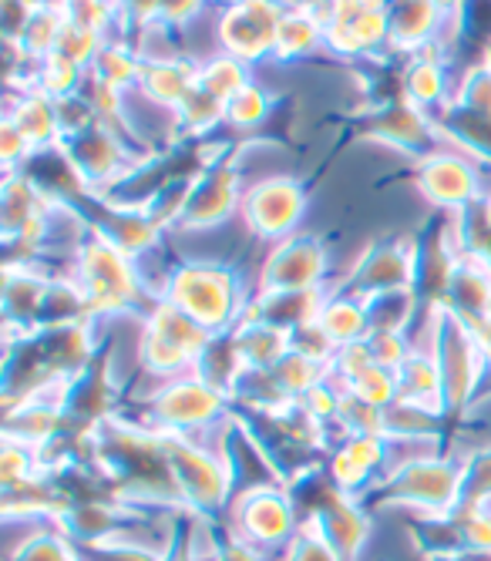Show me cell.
Here are the masks:
<instances>
[{"instance_id":"40","label":"cell","mask_w":491,"mask_h":561,"mask_svg":"<svg viewBox=\"0 0 491 561\" xmlns=\"http://www.w3.org/2000/svg\"><path fill=\"white\" fill-rule=\"evenodd\" d=\"M367 346H370V356L374 364L387 367V370H401V364L414 353V346L408 343L404 333H387V330H370L367 333Z\"/></svg>"},{"instance_id":"9","label":"cell","mask_w":491,"mask_h":561,"mask_svg":"<svg viewBox=\"0 0 491 561\" xmlns=\"http://www.w3.org/2000/svg\"><path fill=\"white\" fill-rule=\"evenodd\" d=\"M297 504L279 484L246 488L232 501V535L256 548H283L297 535Z\"/></svg>"},{"instance_id":"32","label":"cell","mask_w":491,"mask_h":561,"mask_svg":"<svg viewBox=\"0 0 491 561\" xmlns=\"http://www.w3.org/2000/svg\"><path fill=\"white\" fill-rule=\"evenodd\" d=\"M418 293L414 289H398V293H384L367 299V320L370 330H387V333H404L408 323L414 320L418 310Z\"/></svg>"},{"instance_id":"30","label":"cell","mask_w":491,"mask_h":561,"mask_svg":"<svg viewBox=\"0 0 491 561\" xmlns=\"http://www.w3.org/2000/svg\"><path fill=\"white\" fill-rule=\"evenodd\" d=\"M141 68H145V58L138 55L135 47H125V44H118V41H105L102 50L94 55V61H91L88 71H91L98 81H105V84L125 91V88H138Z\"/></svg>"},{"instance_id":"23","label":"cell","mask_w":491,"mask_h":561,"mask_svg":"<svg viewBox=\"0 0 491 561\" xmlns=\"http://www.w3.org/2000/svg\"><path fill=\"white\" fill-rule=\"evenodd\" d=\"M431 118H434L441 138L461 145L468 159L491 165V115L488 112H471V108H461L452 101V105L434 112Z\"/></svg>"},{"instance_id":"39","label":"cell","mask_w":491,"mask_h":561,"mask_svg":"<svg viewBox=\"0 0 491 561\" xmlns=\"http://www.w3.org/2000/svg\"><path fill=\"white\" fill-rule=\"evenodd\" d=\"M14 561H81V551L71 545L65 531H47V535H34L31 541H24Z\"/></svg>"},{"instance_id":"8","label":"cell","mask_w":491,"mask_h":561,"mask_svg":"<svg viewBox=\"0 0 491 561\" xmlns=\"http://www.w3.org/2000/svg\"><path fill=\"white\" fill-rule=\"evenodd\" d=\"M242 172L236 156H213L199 172L192 175L182 213H179V229H213L226 222L239 206H242Z\"/></svg>"},{"instance_id":"15","label":"cell","mask_w":491,"mask_h":561,"mask_svg":"<svg viewBox=\"0 0 491 561\" xmlns=\"http://www.w3.org/2000/svg\"><path fill=\"white\" fill-rule=\"evenodd\" d=\"M418 188L441 213H461L484 195L475 162L445 148L418 165Z\"/></svg>"},{"instance_id":"41","label":"cell","mask_w":491,"mask_h":561,"mask_svg":"<svg viewBox=\"0 0 491 561\" xmlns=\"http://www.w3.org/2000/svg\"><path fill=\"white\" fill-rule=\"evenodd\" d=\"M283 561H343V558L336 554V548L313 525H304L297 535H293V541L286 545Z\"/></svg>"},{"instance_id":"14","label":"cell","mask_w":491,"mask_h":561,"mask_svg":"<svg viewBox=\"0 0 491 561\" xmlns=\"http://www.w3.org/2000/svg\"><path fill=\"white\" fill-rule=\"evenodd\" d=\"M414 289V239H380L364 249V256L343 279V293L374 299L384 293Z\"/></svg>"},{"instance_id":"33","label":"cell","mask_w":491,"mask_h":561,"mask_svg":"<svg viewBox=\"0 0 491 561\" xmlns=\"http://www.w3.org/2000/svg\"><path fill=\"white\" fill-rule=\"evenodd\" d=\"M250 78V65L232 58V55H213L209 61L199 65V88H206L213 98L229 101L239 88H246Z\"/></svg>"},{"instance_id":"19","label":"cell","mask_w":491,"mask_h":561,"mask_svg":"<svg viewBox=\"0 0 491 561\" xmlns=\"http://www.w3.org/2000/svg\"><path fill=\"white\" fill-rule=\"evenodd\" d=\"M327 293L323 289H293V293H253L242 320H260L273 330L297 333L317 320Z\"/></svg>"},{"instance_id":"2","label":"cell","mask_w":491,"mask_h":561,"mask_svg":"<svg viewBox=\"0 0 491 561\" xmlns=\"http://www.w3.org/2000/svg\"><path fill=\"white\" fill-rule=\"evenodd\" d=\"M71 279L81 286V293L91 306V317H102V313L115 317V313L135 310L138 299L145 296L138 260L98 232H91L88 239L78 242Z\"/></svg>"},{"instance_id":"16","label":"cell","mask_w":491,"mask_h":561,"mask_svg":"<svg viewBox=\"0 0 491 561\" xmlns=\"http://www.w3.org/2000/svg\"><path fill=\"white\" fill-rule=\"evenodd\" d=\"M452 18V11L441 0H395L387 8L390 21V47L387 55H418L431 41L441 37V24Z\"/></svg>"},{"instance_id":"47","label":"cell","mask_w":491,"mask_h":561,"mask_svg":"<svg viewBox=\"0 0 491 561\" xmlns=\"http://www.w3.org/2000/svg\"><path fill=\"white\" fill-rule=\"evenodd\" d=\"M431 561H465L461 554H434Z\"/></svg>"},{"instance_id":"10","label":"cell","mask_w":491,"mask_h":561,"mask_svg":"<svg viewBox=\"0 0 491 561\" xmlns=\"http://www.w3.org/2000/svg\"><path fill=\"white\" fill-rule=\"evenodd\" d=\"M242 219L250 232L263 242H279L293 236L297 222L307 213V188L289 179V175H273L246 188L242 195Z\"/></svg>"},{"instance_id":"43","label":"cell","mask_w":491,"mask_h":561,"mask_svg":"<svg viewBox=\"0 0 491 561\" xmlns=\"http://www.w3.org/2000/svg\"><path fill=\"white\" fill-rule=\"evenodd\" d=\"M206 0H159V14H156V24L169 27V31H179L185 27L189 21H195L203 14Z\"/></svg>"},{"instance_id":"46","label":"cell","mask_w":491,"mask_h":561,"mask_svg":"<svg viewBox=\"0 0 491 561\" xmlns=\"http://www.w3.org/2000/svg\"><path fill=\"white\" fill-rule=\"evenodd\" d=\"M37 8H55V11H65L68 8V0H34Z\"/></svg>"},{"instance_id":"50","label":"cell","mask_w":491,"mask_h":561,"mask_svg":"<svg viewBox=\"0 0 491 561\" xmlns=\"http://www.w3.org/2000/svg\"><path fill=\"white\" fill-rule=\"evenodd\" d=\"M484 317H488V320H491V299H488V313H484Z\"/></svg>"},{"instance_id":"5","label":"cell","mask_w":491,"mask_h":561,"mask_svg":"<svg viewBox=\"0 0 491 561\" xmlns=\"http://www.w3.org/2000/svg\"><path fill=\"white\" fill-rule=\"evenodd\" d=\"M159 434L165 444V457L182 504L192 507L195 515L219 512L232 494V474L222 461V454L199 447L195 440H189V434H172V431H159Z\"/></svg>"},{"instance_id":"35","label":"cell","mask_w":491,"mask_h":561,"mask_svg":"<svg viewBox=\"0 0 491 561\" xmlns=\"http://www.w3.org/2000/svg\"><path fill=\"white\" fill-rule=\"evenodd\" d=\"M336 424L351 434H370V437H384V411L367 400H361L357 393L343 390L340 397V411H336Z\"/></svg>"},{"instance_id":"48","label":"cell","mask_w":491,"mask_h":561,"mask_svg":"<svg viewBox=\"0 0 491 561\" xmlns=\"http://www.w3.org/2000/svg\"><path fill=\"white\" fill-rule=\"evenodd\" d=\"M481 202H484V213H488V222H491V195H484Z\"/></svg>"},{"instance_id":"17","label":"cell","mask_w":491,"mask_h":561,"mask_svg":"<svg viewBox=\"0 0 491 561\" xmlns=\"http://www.w3.org/2000/svg\"><path fill=\"white\" fill-rule=\"evenodd\" d=\"M448 58H445V41H431L424 50L408 58L404 65V98L411 105L424 108L427 115L452 105V88H448Z\"/></svg>"},{"instance_id":"42","label":"cell","mask_w":491,"mask_h":561,"mask_svg":"<svg viewBox=\"0 0 491 561\" xmlns=\"http://www.w3.org/2000/svg\"><path fill=\"white\" fill-rule=\"evenodd\" d=\"M374 364V356H370V346H367V340H357V343H347V346H340L336 350V356H333V364H330V377L347 390V383L354 380V377H361L367 367Z\"/></svg>"},{"instance_id":"6","label":"cell","mask_w":491,"mask_h":561,"mask_svg":"<svg viewBox=\"0 0 491 561\" xmlns=\"http://www.w3.org/2000/svg\"><path fill=\"white\" fill-rule=\"evenodd\" d=\"M226 407H229V397H222L203 377L182 374V377L162 380V387L149 397V424L145 427L172 431V434L206 431L226 414Z\"/></svg>"},{"instance_id":"26","label":"cell","mask_w":491,"mask_h":561,"mask_svg":"<svg viewBox=\"0 0 491 561\" xmlns=\"http://www.w3.org/2000/svg\"><path fill=\"white\" fill-rule=\"evenodd\" d=\"M192 374L203 377L209 387H216L222 397L232 400V393H236V387H239V380L246 374V364H242V353L236 346L232 330L229 333H216L209 340V346L199 353V360H195Z\"/></svg>"},{"instance_id":"49","label":"cell","mask_w":491,"mask_h":561,"mask_svg":"<svg viewBox=\"0 0 491 561\" xmlns=\"http://www.w3.org/2000/svg\"><path fill=\"white\" fill-rule=\"evenodd\" d=\"M441 4H445L448 11H455V4H458V0H441Z\"/></svg>"},{"instance_id":"13","label":"cell","mask_w":491,"mask_h":561,"mask_svg":"<svg viewBox=\"0 0 491 561\" xmlns=\"http://www.w3.org/2000/svg\"><path fill=\"white\" fill-rule=\"evenodd\" d=\"M357 131L367 141H384L390 148L404 151V156L414 159L418 165L424 159H431L434 151H441L437 148L441 145V131H437L434 118L424 108L411 105L408 98L395 101V105H384V108L367 112V118L361 122Z\"/></svg>"},{"instance_id":"31","label":"cell","mask_w":491,"mask_h":561,"mask_svg":"<svg viewBox=\"0 0 491 561\" xmlns=\"http://www.w3.org/2000/svg\"><path fill=\"white\" fill-rule=\"evenodd\" d=\"M179 135L182 138H203L209 135L219 122H226V101L213 98L206 88H195L182 105L175 108Z\"/></svg>"},{"instance_id":"44","label":"cell","mask_w":491,"mask_h":561,"mask_svg":"<svg viewBox=\"0 0 491 561\" xmlns=\"http://www.w3.org/2000/svg\"><path fill=\"white\" fill-rule=\"evenodd\" d=\"M34 11H37L34 0H4V41L8 44H21Z\"/></svg>"},{"instance_id":"38","label":"cell","mask_w":491,"mask_h":561,"mask_svg":"<svg viewBox=\"0 0 491 561\" xmlns=\"http://www.w3.org/2000/svg\"><path fill=\"white\" fill-rule=\"evenodd\" d=\"M452 101H455V105H461V108L488 112V115H491V65H488V61L471 65V68L461 75V81H458Z\"/></svg>"},{"instance_id":"51","label":"cell","mask_w":491,"mask_h":561,"mask_svg":"<svg viewBox=\"0 0 491 561\" xmlns=\"http://www.w3.org/2000/svg\"><path fill=\"white\" fill-rule=\"evenodd\" d=\"M484 61H488V65H491V47H488V55H484Z\"/></svg>"},{"instance_id":"36","label":"cell","mask_w":491,"mask_h":561,"mask_svg":"<svg viewBox=\"0 0 491 561\" xmlns=\"http://www.w3.org/2000/svg\"><path fill=\"white\" fill-rule=\"evenodd\" d=\"M65 21H68L65 11L37 8L31 24H27V31H24V37H21V47L27 50V55H34V58H47L55 50V44H58V34H61Z\"/></svg>"},{"instance_id":"34","label":"cell","mask_w":491,"mask_h":561,"mask_svg":"<svg viewBox=\"0 0 491 561\" xmlns=\"http://www.w3.org/2000/svg\"><path fill=\"white\" fill-rule=\"evenodd\" d=\"M270 108H273L270 91H266L263 84L250 81V84L239 88V91L226 101V122H229L232 128H239V131H242V128H256V125L266 122Z\"/></svg>"},{"instance_id":"7","label":"cell","mask_w":491,"mask_h":561,"mask_svg":"<svg viewBox=\"0 0 491 561\" xmlns=\"http://www.w3.org/2000/svg\"><path fill=\"white\" fill-rule=\"evenodd\" d=\"M58 148L75 165L81 182L102 195L109 192V185H118L125 175H132L141 162H149V159H135L128 141L115 135L112 128H105L102 122H94L75 135H65Z\"/></svg>"},{"instance_id":"27","label":"cell","mask_w":491,"mask_h":561,"mask_svg":"<svg viewBox=\"0 0 491 561\" xmlns=\"http://www.w3.org/2000/svg\"><path fill=\"white\" fill-rule=\"evenodd\" d=\"M232 336H236V346L242 353L246 370H273L283 356L293 350L289 333L273 330V327H266L260 320H239Z\"/></svg>"},{"instance_id":"24","label":"cell","mask_w":491,"mask_h":561,"mask_svg":"<svg viewBox=\"0 0 491 561\" xmlns=\"http://www.w3.org/2000/svg\"><path fill=\"white\" fill-rule=\"evenodd\" d=\"M398 400L427 407V411H434L441 417L448 414L445 383H441V374H437L431 350H414L401 364V370H398Z\"/></svg>"},{"instance_id":"18","label":"cell","mask_w":491,"mask_h":561,"mask_svg":"<svg viewBox=\"0 0 491 561\" xmlns=\"http://www.w3.org/2000/svg\"><path fill=\"white\" fill-rule=\"evenodd\" d=\"M387 454V437H370V434H351L330 457V481L351 497H361L364 491L374 488V474L384 465Z\"/></svg>"},{"instance_id":"22","label":"cell","mask_w":491,"mask_h":561,"mask_svg":"<svg viewBox=\"0 0 491 561\" xmlns=\"http://www.w3.org/2000/svg\"><path fill=\"white\" fill-rule=\"evenodd\" d=\"M138 88L149 94L156 105L179 108L182 101L199 88V65L189 58H165V61H145Z\"/></svg>"},{"instance_id":"45","label":"cell","mask_w":491,"mask_h":561,"mask_svg":"<svg viewBox=\"0 0 491 561\" xmlns=\"http://www.w3.org/2000/svg\"><path fill=\"white\" fill-rule=\"evenodd\" d=\"M216 561H266L263 554H260V548L256 545H250V541H242L239 535H226V541L216 548Z\"/></svg>"},{"instance_id":"21","label":"cell","mask_w":491,"mask_h":561,"mask_svg":"<svg viewBox=\"0 0 491 561\" xmlns=\"http://www.w3.org/2000/svg\"><path fill=\"white\" fill-rule=\"evenodd\" d=\"M8 118L21 128V135L27 138V145L34 151L44 148H58L65 131L58 122V108H55V98L44 94L41 88H27L18 94V101L8 108Z\"/></svg>"},{"instance_id":"1","label":"cell","mask_w":491,"mask_h":561,"mask_svg":"<svg viewBox=\"0 0 491 561\" xmlns=\"http://www.w3.org/2000/svg\"><path fill=\"white\" fill-rule=\"evenodd\" d=\"M159 296L179 306L195 323H203L213 336L236 330L250 306L242 279L219 263H182L179 270H169Z\"/></svg>"},{"instance_id":"4","label":"cell","mask_w":491,"mask_h":561,"mask_svg":"<svg viewBox=\"0 0 491 561\" xmlns=\"http://www.w3.org/2000/svg\"><path fill=\"white\" fill-rule=\"evenodd\" d=\"M431 356L437 364L441 383H445L448 411H461V407H468L488 364L468 323L448 306H434L431 310Z\"/></svg>"},{"instance_id":"12","label":"cell","mask_w":491,"mask_h":561,"mask_svg":"<svg viewBox=\"0 0 491 561\" xmlns=\"http://www.w3.org/2000/svg\"><path fill=\"white\" fill-rule=\"evenodd\" d=\"M327 249L317 236H286L279 239L260 266L256 293H293V289H323Z\"/></svg>"},{"instance_id":"25","label":"cell","mask_w":491,"mask_h":561,"mask_svg":"<svg viewBox=\"0 0 491 561\" xmlns=\"http://www.w3.org/2000/svg\"><path fill=\"white\" fill-rule=\"evenodd\" d=\"M336 346H347L357 340H367L370 333V320H367V302L351 296V293H327L320 313L313 320Z\"/></svg>"},{"instance_id":"29","label":"cell","mask_w":491,"mask_h":561,"mask_svg":"<svg viewBox=\"0 0 491 561\" xmlns=\"http://www.w3.org/2000/svg\"><path fill=\"white\" fill-rule=\"evenodd\" d=\"M320 47H327V41H323V24L317 21L313 11H307V8L283 11L273 58H279V61L307 58V55H313V50H320Z\"/></svg>"},{"instance_id":"3","label":"cell","mask_w":491,"mask_h":561,"mask_svg":"<svg viewBox=\"0 0 491 561\" xmlns=\"http://www.w3.org/2000/svg\"><path fill=\"white\" fill-rule=\"evenodd\" d=\"M380 504L414 507L431 518H452L461 504V461L452 457L418 454L390 471L380 488H374Z\"/></svg>"},{"instance_id":"11","label":"cell","mask_w":491,"mask_h":561,"mask_svg":"<svg viewBox=\"0 0 491 561\" xmlns=\"http://www.w3.org/2000/svg\"><path fill=\"white\" fill-rule=\"evenodd\" d=\"M283 8L273 0H229L219 18V47L246 65H256L276 50V31Z\"/></svg>"},{"instance_id":"37","label":"cell","mask_w":491,"mask_h":561,"mask_svg":"<svg viewBox=\"0 0 491 561\" xmlns=\"http://www.w3.org/2000/svg\"><path fill=\"white\" fill-rule=\"evenodd\" d=\"M347 390L384 411V407H390V403L398 400V374H395V370H387V367H380V364H370L361 377H354V380L347 383Z\"/></svg>"},{"instance_id":"20","label":"cell","mask_w":491,"mask_h":561,"mask_svg":"<svg viewBox=\"0 0 491 561\" xmlns=\"http://www.w3.org/2000/svg\"><path fill=\"white\" fill-rule=\"evenodd\" d=\"M52 276H41L31 263L24 266H8L4 273V317L11 327V336L34 333L41 330V310H44V296Z\"/></svg>"},{"instance_id":"28","label":"cell","mask_w":491,"mask_h":561,"mask_svg":"<svg viewBox=\"0 0 491 561\" xmlns=\"http://www.w3.org/2000/svg\"><path fill=\"white\" fill-rule=\"evenodd\" d=\"M488 299H491V270L471 256H461L445 306L455 310L461 320H475L488 313Z\"/></svg>"}]
</instances>
